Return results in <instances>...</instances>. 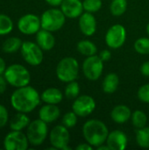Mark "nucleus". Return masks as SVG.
<instances>
[{
	"mask_svg": "<svg viewBox=\"0 0 149 150\" xmlns=\"http://www.w3.org/2000/svg\"><path fill=\"white\" fill-rule=\"evenodd\" d=\"M40 95L36 89L30 85L16 88L11 96V107L19 112L29 113L40 103Z\"/></svg>",
	"mask_w": 149,
	"mask_h": 150,
	"instance_id": "nucleus-1",
	"label": "nucleus"
},
{
	"mask_svg": "<svg viewBox=\"0 0 149 150\" xmlns=\"http://www.w3.org/2000/svg\"><path fill=\"white\" fill-rule=\"evenodd\" d=\"M83 134L90 145L97 148L106 142L109 130L103 121L99 120H90L83 127Z\"/></svg>",
	"mask_w": 149,
	"mask_h": 150,
	"instance_id": "nucleus-2",
	"label": "nucleus"
},
{
	"mask_svg": "<svg viewBox=\"0 0 149 150\" xmlns=\"http://www.w3.org/2000/svg\"><path fill=\"white\" fill-rule=\"evenodd\" d=\"M4 76L8 84L14 88L29 85L31 81V74L29 70L25 66L18 63L9 65L4 73Z\"/></svg>",
	"mask_w": 149,
	"mask_h": 150,
	"instance_id": "nucleus-3",
	"label": "nucleus"
},
{
	"mask_svg": "<svg viewBox=\"0 0 149 150\" xmlns=\"http://www.w3.org/2000/svg\"><path fill=\"white\" fill-rule=\"evenodd\" d=\"M79 73V64L74 57L61 59L56 67V76L63 83L76 81Z\"/></svg>",
	"mask_w": 149,
	"mask_h": 150,
	"instance_id": "nucleus-4",
	"label": "nucleus"
},
{
	"mask_svg": "<svg viewBox=\"0 0 149 150\" xmlns=\"http://www.w3.org/2000/svg\"><path fill=\"white\" fill-rule=\"evenodd\" d=\"M65 21L66 16L61 9H48L40 16L41 28L52 33L59 31L64 25Z\"/></svg>",
	"mask_w": 149,
	"mask_h": 150,
	"instance_id": "nucleus-5",
	"label": "nucleus"
},
{
	"mask_svg": "<svg viewBox=\"0 0 149 150\" xmlns=\"http://www.w3.org/2000/svg\"><path fill=\"white\" fill-rule=\"evenodd\" d=\"M48 134L47 123L40 119L30 122L26 128V136L32 146H40L47 139Z\"/></svg>",
	"mask_w": 149,
	"mask_h": 150,
	"instance_id": "nucleus-6",
	"label": "nucleus"
},
{
	"mask_svg": "<svg viewBox=\"0 0 149 150\" xmlns=\"http://www.w3.org/2000/svg\"><path fill=\"white\" fill-rule=\"evenodd\" d=\"M24 61L31 66H39L43 62V50L32 41H24L20 48Z\"/></svg>",
	"mask_w": 149,
	"mask_h": 150,
	"instance_id": "nucleus-7",
	"label": "nucleus"
},
{
	"mask_svg": "<svg viewBox=\"0 0 149 150\" xmlns=\"http://www.w3.org/2000/svg\"><path fill=\"white\" fill-rule=\"evenodd\" d=\"M83 73L85 77L90 81H97L104 70V62L99 55L88 56L83 62Z\"/></svg>",
	"mask_w": 149,
	"mask_h": 150,
	"instance_id": "nucleus-8",
	"label": "nucleus"
},
{
	"mask_svg": "<svg viewBox=\"0 0 149 150\" xmlns=\"http://www.w3.org/2000/svg\"><path fill=\"white\" fill-rule=\"evenodd\" d=\"M3 143L5 150H26L30 144L26 134H24L23 131L13 130L5 135Z\"/></svg>",
	"mask_w": 149,
	"mask_h": 150,
	"instance_id": "nucleus-9",
	"label": "nucleus"
},
{
	"mask_svg": "<svg viewBox=\"0 0 149 150\" xmlns=\"http://www.w3.org/2000/svg\"><path fill=\"white\" fill-rule=\"evenodd\" d=\"M70 135L68 128L63 125L55 126L50 132L49 141L51 145L56 149L69 150L68 147Z\"/></svg>",
	"mask_w": 149,
	"mask_h": 150,
	"instance_id": "nucleus-10",
	"label": "nucleus"
},
{
	"mask_svg": "<svg viewBox=\"0 0 149 150\" xmlns=\"http://www.w3.org/2000/svg\"><path fill=\"white\" fill-rule=\"evenodd\" d=\"M17 26L18 31L25 35L36 34L41 29L40 18L32 13H27L20 17Z\"/></svg>",
	"mask_w": 149,
	"mask_h": 150,
	"instance_id": "nucleus-11",
	"label": "nucleus"
},
{
	"mask_svg": "<svg viewBox=\"0 0 149 150\" xmlns=\"http://www.w3.org/2000/svg\"><path fill=\"white\" fill-rule=\"evenodd\" d=\"M126 40V28L120 25L116 24L111 26L105 34V43L106 45L113 49L121 47Z\"/></svg>",
	"mask_w": 149,
	"mask_h": 150,
	"instance_id": "nucleus-12",
	"label": "nucleus"
},
{
	"mask_svg": "<svg viewBox=\"0 0 149 150\" xmlns=\"http://www.w3.org/2000/svg\"><path fill=\"white\" fill-rule=\"evenodd\" d=\"M96 109V102L94 98L89 95L78 96L72 105V111L78 117H87Z\"/></svg>",
	"mask_w": 149,
	"mask_h": 150,
	"instance_id": "nucleus-13",
	"label": "nucleus"
},
{
	"mask_svg": "<svg viewBox=\"0 0 149 150\" xmlns=\"http://www.w3.org/2000/svg\"><path fill=\"white\" fill-rule=\"evenodd\" d=\"M61 6V11L66 18H76L83 14V5L81 0H63Z\"/></svg>",
	"mask_w": 149,
	"mask_h": 150,
	"instance_id": "nucleus-14",
	"label": "nucleus"
},
{
	"mask_svg": "<svg viewBox=\"0 0 149 150\" xmlns=\"http://www.w3.org/2000/svg\"><path fill=\"white\" fill-rule=\"evenodd\" d=\"M127 137L120 130H114L109 133L106 139V144L111 150H123L127 146Z\"/></svg>",
	"mask_w": 149,
	"mask_h": 150,
	"instance_id": "nucleus-15",
	"label": "nucleus"
},
{
	"mask_svg": "<svg viewBox=\"0 0 149 150\" xmlns=\"http://www.w3.org/2000/svg\"><path fill=\"white\" fill-rule=\"evenodd\" d=\"M79 28L85 36H91L97 30V20L93 13L85 11L79 17Z\"/></svg>",
	"mask_w": 149,
	"mask_h": 150,
	"instance_id": "nucleus-16",
	"label": "nucleus"
},
{
	"mask_svg": "<svg viewBox=\"0 0 149 150\" xmlns=\"http://www.w3.org/2000/svg\"><path fill=\"white\" fill-rule=\"evenodd\" d=\"M61 115V111L56 105L46 104L39 111V119L49 124L55 121Z\"/></svg>",
	"mask_w": 149,
	"mask_h": 150,
	"instance_id": "nucleus-17",
	"label": "nucleus"
},
{
	"mask_svg": "<svg viewBox=\"0 0 149 150\" xmlns=\"http://www.w3.org/2000/svg\"><path fill=\"white\" fill-rule=\"evenodd\" d=\"M36 43L43 51H49L55 45V38L52 32L41 28L36 33Z\"/></svg>",
	"mask_w": 149,
	"mask_h": 150,
	"instance_id": "nucleus-18",
	"label": "nucleus"
},
{
	"mask_svg": "<svg viewBox=\"0 0 149 150\" xmlns=\"http://www.w3.org/2000/svg\"><path fill=\"white\" fill-rule=\"evenodd\" d=\"M131 116H132V112L130 108L125 105H116L111 112L112 120L117 124L126 123L129 119H131Z\"/></svg>",
	"mask_w": 149,
	"mask_h": 150,
	"instance_id": "nucleus-19",
	"label": "nucleus"
},
{
	"mask_svg": "<svg viewBox=\"0 0 149 150\" xmlns=\"http://www.w3.org/2000/svg\"><path fill=\"white\" fill-rule=\"evenodd\" d=\"M41 101H43L46 104H51V105H58L62 101L63 94L62 92L57 89V88H47L41 94H40Z\"/></svg>",
	"mask_w": 149,
	"mask_h": 150,
	"instance_id": "nucleus-20",
	"label": "nucleus"
},
{
	"mask_svg": "<svg viewBox=\"0 0 149 150\" xmlns=\"http://www.w3.org/2000/svg\"><path fill=\"white\" fill-rule=\"evenodd\" d=\"M30 122V118L26 115V113L18 112V113H16L9 121V126L11 130L23 131L24 129L27 128Z\"/></svg>",
	"mask_w": 149,
	"mask_h": 150,
	"instance_id": "nucleus-21",
	"label": "nucleus"
},
{
	"mask_svg": "<svg viewBox=\"0 0 149 150\" xmlns=\"http://www.w3.org/2000/svg\"><path fill=\"white\" fill-rule=\"evenodd\" d=\"M119 85V77L115 73H109L104 78L102 88L105 93L112 94L115 92Z\"/></svg>",
	"mask_w": 149,
	"mask_h": 150,
	"instance_id": "nucleus-22",
	"label": "nucleus"
},
{
	"mask_svg": "<svg viewBox=\"0 0 149 150\" xmlns=\"http://www.w3.org/2000/svg\"><path fill=\"white\" fill-rule=\"evenodd\" d=\"M23 41L18 37H10L7 38L2 45V50L5 54H14L20 50Z\"/></svg>",
	"mask_w": 149,
	"mask_h": 150,
	"instance_id": "nucleus-23",
	"label": "nucleus"
},
{
	"mask_svg": "<svg viewBox=\"0 0 149 150\" xmlns=\"http://www.w3.org/2000/svg\"><path fill=\"white\" fill-rule=\"evenodd\" d=\"M77 50L78 52L85 56H91L95 55L97 52V46L90 40H81L77 43Z\"/></svg>",
	"mask_w": 149,
	"mask_h": 150,
	"instance_id": "nucleus-24",
	"label": "nucleus"
},
{
	"mask_svg": "<svg viewBox=\"0 0 149 150\" xmlns=\"http://www.w3.org/2000/svg\"><path fill=\"white\" fill-rule=\"evenodd\" d=\"M14 27L13 21L11 17L6 14L0 13V36L10 34Z\"/></svg>",
	"mask_w": 149,
	"mask_h": 150,
	"instance_id": "nucleus-25",
	"label": "nucleus"
},
{
	"mask_svg": "<svg viewBox=\"0 0 149 150\" xmlns=\"http://www.w3.org/2000/svg\"><path fill=\"white\" fill-rule=\"evenodd\" d=\"M136 142L139 147L143 149L149 148V127L139 128L136 132Z\"/></svg>",
	"mask_w": 149,
	"mask_h": 150,
	"instance_id": "nucleus-26",
	"label": "nucleus"
},
{
	"mask_svg": "<svg viewBox=\"0 0 149 150\" xmlns=\"http://www.w3.org/2000/svg\"><path fill=\"white\" fill-rule=\"evenodd\" d=\"M127 8L126 0H112L110 5L111 13L115 17H119L123 15Z\"/></svg>",
	"mask_w": 149,
	"mask_h": 150,
	"instance_id": "nucleus-27",
	"label": "nucleus"
},
{
	"mask_svg": "<svg viewBox=\"0 0 149 150\" xmlns=\"http://www.w3.org/2000/svg\"><path fill=\"white\" fill-rule=\"evenodd\" d=\"M131 119H132L133 125L136 128H138V129L146 127L147 122H148V116H147V114L144 112L141 111V110H137V111L133 112L132 113Z\"/></svg>",
	"mask_w": 149,
	"mask_h": 150,
	"instance_id": "nucleus-28",
	"label": "nucleus"
},
{
	"mask_svg": "<svg viewBox=\"0 0 149 150\" xmlns=\"http://www.w3.org/2000/svg\"><path fill=\"white\" fill-rule=\"evenodd\" d=\"M80 93V86L77 82L72 81L68 83L65 89V96L68 99H76Z\"/></svg>",
	"mask_w": 149,
	"mask_h": 150,
	"instance_id": "nucleus-29",
	"label": "nucleus"
},
{
	"mask_svg": "<svg viewBox=\"0 0 149 150\" xmlns=\"http://www.w3.org/2000/svg\"><path fill=\"white\" fill-rule=\"evenodd\" d=\"M134 49L140 54H149V38H140L134 43Z\"/></svg>",
	"mask_w": 149,
	"mask_h": 150,
	"instance_id": "nucleus-30",
	"label": "nucleus"
},
{
	"mask_svg": "<svg viewBox=\"0 0 149 150\" xmlns=\"http://www.w3.org/2000/svg\"><path fill=\"white\" fill-rule=\"evenodd\" d=\"M83 10L87 12L94 13L98 11L102 7L101 0H84L83 2Z\"/></svg>",
	"mask_w": 149,
	"mask_h": 150,
	"instance_id": "nucleus-31",
	"label": "nucleus"
},
{
	"mask_svg": "<svg viewBox=\"0 0 149 150\" xmlns=\"http://www.w3.org/2000/svg\"><path fill=\"white\" fill-rule=\"evenodd\" d=\"M77 115L72 111V112H67L63 118H62V125L65 126L67 128H71L73 127H75L77 123Z\"/></svg>",
	"mask_w": 149,
	"mask_h": 150,
	"instance_id": "nucleus-32",
	"label": "nucleus"
},
{
	"mask_svg": "<svg viewBox=\"0 0 149 150\" xmlns=\"http://www.w3.org/2000/svg\"><path fill=\"white\" fill-rule=\"evenodd\" d=\"M139 99L146 104H149V83L144 84L138 90Z\"/></svg>",
	"mask_w": 149,
	"mask_h": 150,
	"instance_id": "nucleus-33",
	"label": "nucleus"
},
{
	"mask_svg": "<svg viewBox=\"0 0 149 150\" xmlns=\"http://www.w3.org/2000/svg\"><path fill=\"white\" fill-rule=\"evenodd\" d=\"M9 122V112L7 108L0 104V128H3Z\"/></svg>",
	"mask_w": 149,
	"mask_h": 150,
	"instance_id": "nucleus-34",
	"label": "nucleus"
},
{
	"mask_svg": "<svg viewBox=\"0 0 149 150\" xmlns=\"http://www.w3.org/2000/svg\"><path fill=\"white\" fill-rule=\"evenodd\" d=\"M99 57L101 58V60L105 62H108L111 58H112V53L110 50L105 49L103 51L100 52L99 54Z\"/></svg>",
	"mask_w": 149,
	"mask_h": 150,
	"instance_id": "nucleus-35",
	"label": "nucleus"
},
{
	"mask_svg": "<svg viewBox=\"0 0 149 150\" xmlns=\"http://www.w3.org/2000/svg\"><path fill=\"white\" fill-rule=\"evenodd\" d=\"M7 81L4 78V75H0V94H3L5 92L6 89H7Z\"/></svg>",
	"mask_w": 149,
	"mask_h": 150,
	"instance_id": "nucleus-36",
	"label": "nucleus"
},
{
	"mask_svg": "<svg viewBox=\"0 0 149 150\" xmlns=\"http://www.w3.org/2000/svg\"><path fill=\"white\" fill-rule=\"evenodd\" d=\"M141 72L144 76L149 77V61L145 62L141 66Z\"/></svg>",
	"mask_w": 149,
	"mask_h": 150,
	"instance_id": "nucleus-37",
	"label": "nucleus"
},
{
	"mask_svg": "<svg viewBox=\"0 0 149 150\" xmlns=\"http://www.w3.org/2000/svg\"><path fill=\"white\" fill-rule=\"evenodd\" d=\"M76 150H90L92 149V146L90 145L88 142L87 143H82L80 145H78L76 148Z\"/></svg>",
	"mask_w": 149,
	"mask_h": 150,
	"instance_id": "nucleus-38",
	"label": "nucleus"
},
{
	"mask_svg": "<svg viewBox=\"0 0 149 150\" xmlns=\"http://www.w3.org/2000/svg\"><path fill=\"white\" fill-rule=\"evenodd\" d=\"M45 1L47 2V4H49L51 6H54V7H56V6L61 5L63 0H45Z\"/></svg>",
	"mask_w": 149,
	"mask_h": 150,
	"instance_id": "nucleus-39",
	"label": "nucleus"
},
{
	"mask_svg": "<svg viewBox=\"0 0 149 150\" xmlns=\"http://www.w3.org/2000/svg\"><path fill=\"white\" fill-rule=\"evenodd\" d=\"M6 68H7V66H6V63H5L4 60L0 56V75H4Z\"/></svg>",
	"mask_w": 149,
	"mask_h": 150,
	"instance_id": "nucleus-40",
	"label": "nucleus"
},
{
	"mask_svg": "<svg viewBox=\"0 0 149 150\" xmlns=\"http://www.w3.org/2000/svg\"><path fill=\"white\" fill-rule=\"evenodd\" d=\"M97 150H111L110 149V148L108 147V145H107V144H106V145H104V144H102V145L98 146V147L97 148Z\"/></svg>",
	"mask_w": 149,
	"mask_h": 150,
	"instance_id": "nucleus-41",
	"label": "nucleus"
},
{
	"mask_svg": "<svg viewBox=\"0 0 149 150\" xmlns=\"http://www.w3.org/2000/svg\"><path fill=\"white\" fill-rule=\"evenodd\" d=\"M147 33H148V34L149 36V23L148 24V25H147Z\"/></svg>",
	"mask_w": 149,
	"mask_h": 150,
	"instance_id": "nucleus-42",
	"label": "nucleus"
}]
</instances>
